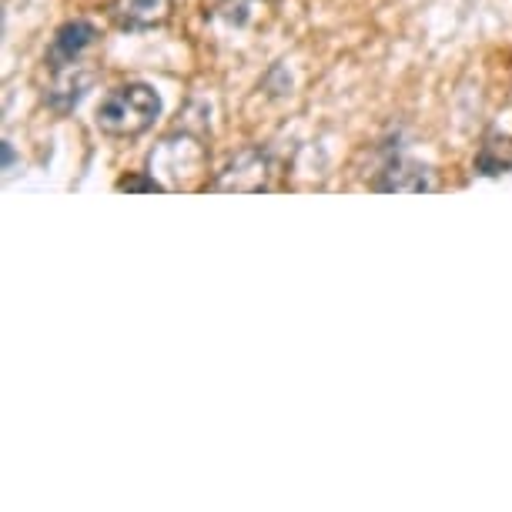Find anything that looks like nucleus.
<instances>
[{"mask_svg":"<svg viewBox=\"0 0 512 512\" xmlns=\"http://www.w3.org/2000/svg\"><path fill=\"white\" fill-rule=\"evenodd\" d=\"M161 118V98L151 84L144 81H128L121 88H114L104 94V101L98 104V128L111 138H138L148 128H154V121Z\"/></svg>","mask_w":512,"mask_h":512,"instance_id":"1","label":"nucleus"},{"mask_svg":"<svg viewBox=\"0 0 512 512\" xmlns=\"http://www.w3.org/2000/svg\"><path fill=\"white\" fill-rule=\"evenodd\" d=\"M154 171H164L175 188H191L205 175V148L188 134L161 141V148L151 151V175Z\"/></svg>","mask_w":512,"mask_h":512,"instance_id":"2","label":"nucleus"},{"mask_svg":"<svg viewBox=\"0 0 512 512\" xmlns=\"http://www.w3.org/2000/svg\"><path fill=\"white\" fill-rule=\"evenodd\" d=\"M268 185H272V158L262 148L241 151L215 181L218 191H265Z\"/></svg>","mask_w":512,"mask_h":512,"instance_id":"3","label":"nucleus"},{"mask_svg":"<svg viewBox=\"0 0 512 512\" xmlns=\"http://www.w3.org/2000/svg\"><path fill=\"white\" fill-rule=\"evenodd\" d=\"M171 11H175V0H114L108 7L111 21L121 31H151L168 24Z\"/></svg>","mask_w":512,"mask_h":512,"instance_id":"4","label":"nucleus"},{"mask_svg":"<svg viewBox=\"0 0 512 512\" xmlns=\"http://www.w3.org/2000/svg\"><path fill=\"white\" fill-rule=\"evenodd\" d=\"M94 41H98V27L91 21H67L61 31L54 34L51 51H47L51 71H64V67L77 64L84 57V51L94 47Z\"/></svg>","mask_w":512,"mask_h":512,"instance_id":"5","label":"nucleus"},{"mask_svg":"<svg viewBox=\"0 0 512 512\" xmlns=\"http://www.w3.org/2000/svg\"><path fill=\"white\" fill-rule=\"evenodd\" d=\"M379 191H432L436 181H432V171L419 161L409 158H392L385 168L379 171Z\"/></svg>","mask_w":512,"mask_h":512,"instance_id":"6","label":"nucleus"},{"mask_svg":"<svg viewBox=\"0 0 512 512\" xmlns=\"http://www.w3.org/2000/svg\"><path fill=\"white\" fill-rule=\"evenodd\" d=\"M57 74V81H54V88L47 91V104H51L54 111H71L77 101L84 98V91L91 88V81L94 77L88 71H81V64H71V67H64V71H54Z\"/></svg>","mask_w":512,"mask_h":512,"instance_id":"7","label":"nucleus"},{"mask_svg":"<svg viewBox=\"0 0 512 512\" xmlns=\"http://www.w3.org/2000/svg\"><path fill=\"white\" fill-rule=\"evenodd\" d=\"M476 168L482 175H502V171H512V141L486 138V144H482V151L476 158Z\"/></svg>","mask_w":512,"mask_h":512,"instance_id":"8","label":"nucleus"},{"mask_svg":"<svg viewBox=\"0 0 512 512\" xmlns=\"http://www.w3.org/2000/svg\"><path fill=\"white\" fill-rule=\"evenodd\" d=\"M118 188L121 191H161L164 185L158 178H148V181H144V178H121Z\"/></svg>","mask_w":512,"mask_h":512,"instance_id":"9","label":"nucleus"},{"mask_svg":"<svg viewBox=\"0 0 512 512\" xmlns=\"http://www.w3.org/2000/svg\"><path fill=\"white\" fill-rule=\"evenodd\" d=\"M11 164H14V148L4 141V168H11Z\"/></svg>","mask_w":512,"mask_h":512,"instance_id":"10","label":"nucleus"}]
</instances>
